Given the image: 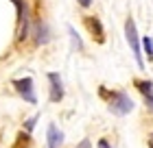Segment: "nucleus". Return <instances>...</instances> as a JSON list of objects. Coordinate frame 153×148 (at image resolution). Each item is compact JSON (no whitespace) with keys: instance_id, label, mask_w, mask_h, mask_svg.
Instances as JSON below:
<instances>
[{"instance_id":"1","label":"nucleus","mask_w":153,"mask_h":148,"mask_svg":"<svg viewBox=\"0 0 153 148\" xmlns=\"http://www.w3.org/2000/svg\"><path fill=\"white\" fill-rule=\"evenodd\" d=\"M125 39H127V44H129V48H131V52H134V57H136L138 68L144 70V59H142V41H140V37H138V29H136L134 18H127V22H125Z\"/></svg>"},{"instance_id":"2","label":"nucleus","mask_w":153,"mask_h":148,"mask_svg":"<svg viewBox=\"0 0 153 148\" xmlns=\"http://www.w3.org/2000/svg\"><path fill=\"white\" fill-rule=\"evenodd\" d=\"M107 107L114 116L123 118V116H127L129 111H134L136 105L129 98V94H125V91H112V94H109V100H107Z\"/></svg>"},{"instance_id":"3","label":"nucleus","mask_w":153,"mask_h":148,"mask_svg":"<svg viewBox=\"0 0 153 148\" xmlns=\"http://www.w3.org/2000/svg\"><path fill=\"white\" fill-rule=\"evenodd\" d=\"M13 89L18 91V96L26 100L29 105H37V96H35V85H33V79L24 76V79H13Z\"/></svg>"},{"instance_id":"4","label":"nucleus","mask_w":153,"mask_h":148,"mask_svg":"<svg viewBox=\"0 0 153 148\" xmlns=\"http://www.w3.org/2000/svg\"><path fill=\"white\" fill-rule=\"evenodd\" d=\"M46 79H48V98H51V102H59L64 98V81H61V74L59 72H48Z\"/></svg>"},{"instance_id":"5","label":"nucleus","mask_w":153,"mask_h":148,"mask_svg":"<svg viewBox=\"0 0 153 148\" xmlns=\"http://www.w3.org/2000/svg\"><path fill=\"white\" fill-rule=\"evenodd\" d=\"M136 87H138V91L142 94V98H144V107H147V111H151L153 113V81H138L136 83Z\"/></svg>"},{"instance_id":"6","label":"nucleus","mask_w":153,"mask_h":148,"mask_svg":"<svg viewBox=\"0 0 153 148\" xmlns=\"http://www.w3.org/2000/svg\"><path fill=\"white\" fill-rule=\"evenodd\" d=\"M46 144H48V148H59L61 144H64V131H61V129H57V124H55V122H51V124H48Z\"/></svg>"},{"instance_id":"7","label":"nucleus","mask_w":153,"mask_h":148,"mask_svg":"<svg viewBox=\"0 0 153 148\" xmlns=\"http://www.w3.org/2000/svg\"><path fill=\"white\" fill-rule=\"evenodd\" d=\"M33 41H35L37 46H44V44H48L51 41V31H48V26L44 24V22H37L35 24V31H33Z\"/></svg>"},{"instance_id":"8","label":"nucleus","mask_w":153,"mask_h":148,"mask_svg":"<svg viewBox=\"0 0 153 148\" xmlns=\"http://www.w3.org/2000/svg\"><path fill=\"white\" fill-rule=\"evenodd\" d=\"M85 22H88V26H90V33H92L94 37H96V41L101 44V41L105 39V33H103V26H101V22H99L96 18H88Z\"/></svg>"},{"instance_id":"9","label":"nucleus","mask_w":153,"mask_h":148,"mask_svg":"<svg viewBox=\"0 0 153 148\" xmlns=\"http://www.w3.org/2000/svg\"><path fill=\"white\" fill-rule=\"evenodd\" d=\"M68 35H70L72 48H74V50H81V48H83V41H81V37H79V35H76V31H74V26H68Z\"/></svg>"},{"instance_id":"10","label":"nucleus","mask_w":153,"mask_h":148,"mask_svg":"<svg viewBox=\"0 0 153 148\" xmlns=\"http://www.w3.org/2000/svg\"><path fill=\"white\" fill-rule=\"evenodd\" d=\"M142 48L147 50V57L153 59V39H151V37H144V39H142Z\"/></svg>"},{"instance_id":"11","label":"nucleus","mask_w":153,"mask_h":148,"mask_svg":"<svg viewBox=\"0 0 153 148\" xmlns=\"http://www.w3.org/2000/svg\"><path fill=\"white\" fill-rule=\"evenodd\" d=\"M35 124H37V116L29 118V120L24 122V131H26V133H33V129H35Z\"/></svg>"},{"instance_id":"12","label":"nucleus","mask_w":153,"mask_h":148,"mask_svg":"<svg viewBox=\"0 0 153 148\" xmlns=\"http://www.w3.org/2000/svg\"><path fill=\"white\" fill-rule=\"evenodd\" d=\"M76 148H92V142H90V137H83L79 144H76Z\"/></svg>"},{"instance_id":"13","label":"nucleus","mask_w":153,"mask_h":148,"mask_svg":"<svg viewBox=\"0 0 153 148\" xmlns=\"http://www.w3.org/2000/svg\"><path fill=\"white\" fill-rule=\"evenodd\" d=\"M99 148H112V146H109V142L103 137V139H99Z\"/></svg>"},{"instance_id":"14","label":"nucleus","mask_w":153,"mask_h":148,"mask_svg":"<svg viewBox=\"0 0 153 148\" xmlns=\"http://www.w3.org/2000/svg\"><path fill=\"white\" fill-rule=\"evenodd\" d=\"M76 2H79V4L83 7V9H88V7L92 4V0H76Z\"/></svg>"},{"instance_id":"15","label":"nucleus","mask_w":153,"mask_h":148,"mask_svg":"<svg viewBox=\"0 0 153 148\" xmlns=\"http://www.w3.org/2000/svg\"><path fill=\"white\" fill-rule=\"evenodd\" d=\"M149 148H153V133H149Z\"/></svg>"}]
</instances>
